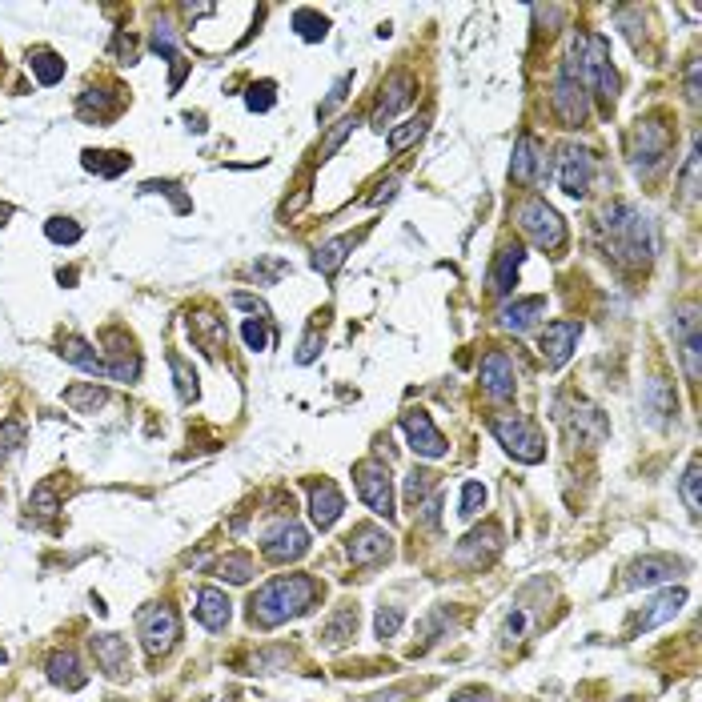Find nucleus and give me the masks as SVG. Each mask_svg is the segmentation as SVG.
I'll use <instances>...</instances> for the list:
<instances>
[{
    "mask_svg": "<svg viewBox=\"0 0 702 702\" xmlns=\"http://www.w3.org/2000/svg\"><path fill=\"white\" fill-rule=\"evenodd\" d=\"M317 598H321L317 578H309V574H277L249 598V618L257 626L273 630V626H281L289 618L309 614L317 606Z\"/></svg>",
    "mask_w": 702,
    "mask_h": 702,
    "instance_id": "1",
    "label": "nucleus"
},
{
    "mask_svg": "<svg viewBox=\"0 0 702 702\" xmlns=\"http://www.w3.org/2000/svg\"><path fill=\"white\" fill-rule=\"evenodd\" d=\"M602 229H606L610 257H614L618 265H630V269L650 265V257H654V249H658V237H654V221H650L642 209L618 201V205H610V209L602 213Z\"/></svg>",
    "mask_w": 702,
    "mask_h": 702,
    "instance_id": "2",
    "label": "nucleus"
},
{
    "mask_svg": "<svg viewBox=\"0 0 702 702\" xmlns=\"http://www.w3.org/2000/svg\"><path fill=\"white\" fill-rule=\"evenodd\" d=\"M566 65L578 73V81L586 85V93H594L602 101V109L610 113L614 101H618V73L610 65V41L602 33H590V37H578L566 53Z\"/></svg>",
    "mask_w": 702,
    "mask_h": 702,
    "instance_id": "3",
    "label": "nucleus"
},
{
    "mask_svg": "<svg viewBox=\"0 0 702 702\" xmlns=\"http://www.w3.org/2000/svg\"><path fill=\"white\" fill-rule=\"evenodd\" d=\"M490 434L502 442V450H506L510 458H518V462H526V466H534V462L546 458V438H542V430H538L530 418H522V414H498V418H490Z\"/></svg>",
    "mask_w": 702,
    "mask_h": 702,
    "instance_id": "4",
    "label": "nucleus"
},
{
    "mask_svg": "<svg viewBox=\"0 0 702 702\" xmlns=\"http://www.w3.org/2000/svg\"><path fill=\"white\" fill-rule=\"evenodd\" d=\"M514 221H518V229H522L538 249H546V253H558V249L566 245V225H562V217H558L542 197H522V201L514 205Z\"/></svg>",
    "mask_w": 702,
    "mask_h": 702,
    "instance_id": "5",
    "label": "nucleus"
},
{
    "mask_svg": "<svg viewBox=\"0 0 702 702\" xmlns=\"http://www.w3.org/2000/svg\"><path fill=\"white\" fill-rule=\"evenodd\" d=\"M137 630H141L145 654H149V658H161V654H169V650L177 646V638H181V618H177L173 606L153 602V606H145V610L137 614Z\"/></svg>",
    "mask_w": 702,
    "mask_h": 702,
    "instance_id": "6",
    "label": "nucleus"
},
{
    "mask_svg": "<svg viewBox=\"0 0 702 702\" xmlns=\"http://www.w3.org/2000/svg\"><path fill=\"white\" fill-rule=\"evenodd\" d=\"M354 482H358V494H362V502L378 514V518H386V522H394V482H390V466L386 462H378V458H366V462H358L354 466Z\"/></svg>",
    "mask_w": 702,
    "mask_h": 702,
    "instance_id": "7",
    "label": "nucleus"
},
{
    "mask_svg": "<svg viewBox=\"0 0 702 702\" xmlns=\"http://www.w3.org/2000/svg\"><path fill=\"white\" fill-rule=\"evenodd\" d=\"M666 153H670V125H662L658 117H646L638 121L634 137H630V161L638 173H654L666 165Z\"/></svg>",
    "mask_w": 702,
    "mask_h": 702,
    "instance_id": "8",
    "label": "nucleus"
},
{
    "mask_svg": "<svg viewBox=\"0 0 702 702\" xmlns=\"http://www.w3.org/2000/svg\"><path fill=\"white\" fill-rule=\"evenodd\" d=\"M550 105H554V117L562 121V129H582L586 125V117H590V93H586V85L578 81V73L570 65H562V73L554 81Z\"/></svg>",
    "mask_w": 702,
    "mask_h": 702,
    "instance_id": "9",
    "label": "nucleus"
},
{
    "mask_svg": "<svg viewBox=\"0 0 702 702\" xmlns=\"http://www.w3.org/2000/svg\"><path fill=\"white\" fill-rule=\"evenodd\" d=\"M558 422L582 442V446H598V442H606V434H610V426H606V418L590 406V402H578V398H562L558 406Z\"/></svg>",
    "mask_w": 702,
    "mask_h": 702,
    "instance_id": "10",
    "label": "nucleus"
},
{
    "mask_svg": "<svg viewBox=\"0 0 702 702\" xmlns=\"http://www.w3.org/2000/svg\"><path fill=\"white\" fill-rule=\"evenodd\" d=\"M309 550V534L293 522V518H281L277 526L265 530L261 538V554L273 562V566H285V562H297L301 554Z\"/></svg>",
    "mask_w": 702,
    "mask_h": 702,
    "instance_id": "11",
    "label": "nucleus"
},
{
    "mask_svg": "<svg viewBox=\"0 0 702 702\" xmlns=\"http://www.w3.org/2000/svg\"><path fill=\"white\" fill-rule=\"evenodd\" d=\"M498 550H502V526L486 522L482 530H474V534H466V538L458 542L454 562L466 566V570H482V566H490V562L498 558Z\"/></svg>",
    "mask_w": 702,
    "mask_h": 702,
    "instance_id": "12",
    "label": "nucleus"
},
{
    "mask_svg": "<svg viewBox=\"0 0 702 702\" xmlns=\"http://www.w3.org/2000/svg\"><path fill=\"white\" fill-rule=\"evenodd\" d=\"M402 430H406V438H410V446H414L418 458H446V454H450L442 430L434 426V418H430L426 410H410V414H402Z\"/></svg>",
    "mask_w": 702,
    "mask_h": 702,
    "instance_id": "13",
    "label": "nucleus"
},
{
    "mask_svg": "<svg viewBox=\"0 0 702 702\" xmlns=\"http://www.w3.org/2000/svg\"><path fill=\"white\" fill-rule=\"evenodd\" d=\"M578 337H582V325H578V321H550V325L542 329L538 345H542L546 370H562V366L570 362V354H574Z\"/></svg>",
    "mask_w": 702,
    "mask_h": 702,
    "instance_id": "14",
    "label": "nucleus"
},
{
    "mask_svg": "<svg viewBox=\"0 0 702 702\" xmlns=\"http://www.w3.org/2000/svg\"><path fill=\"white\" fill-rule=\"evenodd\" d=\"M590 181H594V153H590V149H574V145H566L562 157H558V185H562V193H570V197H586Z\"/></svg>",
    "mask_w": 702,
    "mask_h": 702,
    "instance_id": "15",
    "label": "nucleus"
},
{
    "mask_svg": "<svg viewBox=\"0 0 702 702\" xmlns=\"http://www.w3.org/2000/svg\"><path fill=\"white\" fill-rule=\"evenodd\" d=\"M349 546V562L354 566H378L382 558H390V534L386 530H378V526H354V534L345 538Z\"/></svg>",
    "mask_w": 702,
    "mask_h": 702,
    "instance_id": "16",
    "label": "nucleus"
},
{
    "mask_svg": "<svg viewBox=\"0 0 702 702\" xmlns=\"http://www.w3.org/2000/svg\"><path fill=\"white\" fill-rule=\"evenodd\" d=\"M414 89H418V85H414L410 73H394V77L382 85V101H378V109H374V129H378V133H386V125L414 101Z\"/></svg>",
    "mask_w": 702,
    "mask_h": 702,
    "instance_id": "17",
    "label": "nucleus"
},
{
    "mask_svg": "<svg viewBox=\"0 0 702 702\" xmlns=\"http://www.w3.org/2000/svg\"><path fill=\"white\" fill-rule=\"evenodd\" d=\"M514 390H518V382H514V362L502 354V349H494V354H486V362H482V394H486L490 402H510Z\"/></svg>",
    "mask_w": 702,
    "mask_h": 702,
    "instance_id": "18",
    "label": "nucleus"
},
{
    "mask_svg": "<svg viewBox=\"0 0 702 702\" xmlns=\"http://www.w3.org/2000/svg\"><path fill=\"white\" fill-rule=\"evenodd\" d=\"M678 570H682V562H678V558H666V554H646V558H638V562H630V566H626L622 586H626V590H638V586H658V582H670Z\"/></svg>",
    "mask_w": 702,
    "mask_h": 702,
    "instance_id": "19",
    "label": "nucleus"
},
{
    "mask_svg": "<svg viewBox=\"0 0 702 702\" xmlns=\"http://www.w3.org/2000/svg\"><path fill=\"white\" fill-rule=\"evenodd\" d=\"M89 646H93L97 666H101V670H105L113 682L129 678L133 662H129V642H125L121 634H97V638H89Z\"/></svg>",
    "mask_w": 702,
    "mask_h": 702,
    "instance_id": "20",
    "label": "nucleus"
},
{
    "mask_svg": "<svg viewBox=\"0 0 702 702\" xmlns=\"http://www.w3.org/2000/svg\"><path fill=\"white\" fill-rule=\"evenodd\" d=\"M542 141L534 137V133H522L518 137V145H514V161H510V181H518V185H534L538 181V173H542Z\"/></svg>",
    "mask_w": 702,
    "mask_h": 702,
    "instance_id": "21",
    "label": "nucleus"
},
{
    "mask_svg": "<svg viewBox=\"0 0 702 702\" xmlns=\"http://www.w3.org/2000/svg\"><path fill=\"white\" fill-rule=\"evenodd\" d=\"M341 510H345V498L333 482H313L309 486V518H313L317 530H329L341 518Z\"/></svg>",
    "mask_w": 702,
    "mask_h": 702,
    "instance_id": "22",
    "label": "nucleus"
},
{
    "mask_svg": "<svg viewBox=\"0 0 702 702\" xmlns=\"http://www.w3.org/2000/svg\"><path fill=\"white\" fill-rule=\"evenodd\" d=\"M682 602H686V590L682 586H670V590H662L634 622H630V630L634 634H646V630H654V626H662V622H670L678 610H682Z\"/></svg>",
    "mask_w": 702,
    "mask_h": 702,
    "instance_id": "23",
    "label": "nucleus"
},
{
    "mask_svg": "<svg viewBox=\"0 0 702 702\" xmlns=\"http://www.w3.org/2000/svg\"><path fill=\"white\" fill-rule=\"evenodd\" d=\"M193 614H197V622H201L205 630H225L229 618H233V602L225 598V590H217V586H201V590H197V606H193Z\"/></svg>",
    "mask_w": 702,
    "mask_h": 702,
    "instance_id": "24",
    "label": "nucleus"
},
{
    "mask_svg": "<svg viewBox=\"0 0 702 702\" xmlns=\"http://www.w3.org/2000/svg\"><path fill=\"white\" fill-rule=\"evenodd\" d=\"M189 337H193V345L201 349V354H209V358H217L221 349H225V321L221 317H213V313H189Z\"/></svg>",
    "mask_w": 702,
    "mask_h": 702,
    "instance_id": "25",
    "label": "nucleus"
},
{
    "mask_svg": "<svg viewBox=\"0 0 702 702\" xmlns=\"http://www.w3.org/2000/svg\"><path fill=\"white\" fill-rule=\"evenodd\" d=\"M45 670H49V682L61 686V690H81L89 682V674H85V666H81V658L73 650H53Z\"/></svg>",
    "mask_w": 702,
    "mask_h": 702,
    "instance_id": "26",
    "label": "nucleus"
},
{
    "mask_svg": "<svg viewBox=\"0 0 702 702\" xmlns=\"http://www.w3.org/2000/svg\"><path fill=\"white\" fill-rule=\"evenodd\" d=\"M57 354H61L65 362H73L77 370H85V374H93V378H105V382H109V362L97 354V349H93L89 341H81V337H65Z\"/></svg>",
    "mask_w": 702,
    "mask_h": 702,
    "instance_id": "27",
    "label": "nucleus"
},
{
    "mask_svg": "<svg viewBox=\"0 0 702 702\" xmlns=\"http://www.w3.org/2000/svg\"><path fill=\"white\" fill-rule=\"evenodd\" d=\"M542 313H546V297H518V301L502 305L498 321H502V329H510V333H526V329H534V321H538Z\"/></svg>",
    "mask_w": 702,
    "mask_h": 702,
    "instance_id": "28",
    "label": "nucleus"
},
{
    "mask_svg": "<svg viewBox=\"0 0 702 702\" xmlns=\"http://www.w3.org/2000/svg\"><path fill=\"white\" fill-rule=\"evenodd\" d=\"M678 329H682V362H686V378H690V386H698V309H694V305L682 309Z\"/></svg>",
    "mask_w": 702,
    "mask_h": 702,
    "instance_id": "29",
    "label": "nucleus"
},
{
    "mask_svg": "<svg viewBox=\"0 0 702 702\" xmlns=\"http://www.w3.org/2000/svg\"><path fill=\"white\" fill-rule=\"evenodd\" d=\"M77 109H81V117H97V121H113L121 109H125V97L121 93H113L109 97V89H85L81 93V101H77Z\"/></svg>",
    "mask_w": 702,
    "mask_h": 702,
    "instance_id": "30",
    "label": "nucleus"
},
{
    "mask_svg": "<svg viewBox=\"0 0 702 702\" xmlns=\"http://www.w3.org/2000/svg\"><path fill=\"white\" fill-rule=\"evenodd\" d=\"M522 249L518 245H506L502 253H498V261H494V273H490V285H494V293L498 297H510V289H514V281H518V269H522Z\"/></svg>",
    "mask_w": 702,
    "mask_h": 702,
    "instance_id": "31",
    "label": "nucleus"
},
{
    "mask_svg": "<svg viewBox=\"0 0 702 702\" xmlns=\"http://www.w3.org/2000/svg\"><path fill=\"white\" fill-rule=\"evenodd\" d=\"M105 402H109V390L97 386V382H81V386H69V390H65V406H69L73 414H97Z\"/></svg>",
    "mask_w": 702,
    "mask_h": 702,
    "instance_id": "32",
    "label": "nucleus"
},
{
    "mask_svg": "<svg viewBox=\"0 0 702 702\" xmlns=\"http://www.w3.org/2000/svg\"><path fill=\"white\" fill-rule=\"evenodd\" d=\"M81 165L89 169V173H97V177H121L125 169H129V153H109V149H85L81 153Z\"/></svg>",
    "mask_w": 702,
    "mask_h": 702,
    "instance_id": "33",
    "label": "nucleus"
},
{
    "mask_svg": "<svg viewBox=\"0 0 702 702\" xmlns=\"http://www.w3.org/2000/svg\"><path fill=\"white\" fill-rule=\"evenodd\" d=\"M354 245H358V237H333V241H325V245L313 253V269H317V273H325V277H329V273H337V269H341V261L349 257V249H354Z\"/></svg>",
    "mask_w": 702,
    "mask_h": 702,
    "instance_id": "34",
    "label": "nucleus"
},
{
    "mask_svg": "<svg viewBox=\"0 0 702 702\" xmlns=\"http://www.w3.org/2000/svg\"><path fill=\"white\" fill-rule=\"evenodd\" d=\"M354 634H358V610H354V606H345V610H337V614L325 622L321 642H325V646H345Z\"/></svg>",
    "mask_w": 702,
    "mask_h": 702,
    "instance_id": "35",
    "label": "nucleus"
},
{
    "mask_svg": "<svg viewBox=\"0 0 702 702\" xmlns=\"http://www.w3.org/2000/svg\"><path fill=\"white\" fill-rule=\"evenodd\" d=\"M29 69H33V77H37L41 85H57V81L65 77V61H61L53 49H33V53H29Z\"/></svg>",
    "mask_w": 702,
    "mask_h": 702,
    "instance_id": "36",
    "label": "nucleus"
},
{
    "mask_svg": "<svg viewBox=\"0 0 702 702\" xmlns=\"http://www.w3.org/2000/svg\"><path fill=\"white\" fill-rule=\"evenodd\" d=\"M293 29H297V37H301V41L317 45V41H325L329 21H325L317 9H297V13H293Z\"/></svg>",
    "mask_w": 702,
    "mask_h": 702,
    "instance_id": "37",
    "label": "nucleus"
},
{
    "mask_svg": "<svg viewBox=\"0 0 702 702\" xmlns=\"http://www.w3.org/2000/svg\"><path fill=\"white\" fill-rule=\"evenodd\" d=\"M646 410L654 414V422H666L670 414H674V394H670V386L662 382V378H650V386H646Z\"/></svg>",
    "mask_w": 702,
    "mask_h": 702,
    "instance_id": "38",
    "label": "nucleus"
},
{
    "mask_svg": "<svg viewBox=\"0 0 702 702\" xmlns=\"http://www.w3.org/2000/svg\"><path fill=\"white\" fill-rule=\"evenodd\" d=\"M213 574L225 578V582H233V586H245V582L253 578V558H249V554H225V558L213 566Z\"/></svg>",
    "mask_w": 702,
    "mask_h": 702,
    "instance_id": "39",
    "label": "nucleus"
},
{
    "mask_svg": "<svg viewBox=\"0 0 702 702\" xmlns=\"http://www.w3.org/2000/svg\"><path fill=\"white\" fill-rule=\"evenodd\" d=\"M426 125H430V113L410 117L402 129H390V153H406L414 141H422V137H426Z\"/></svg>",
    "mask_w": 702,
    "mask_h": 702,
    "instance_id": "40",
    "label": "nucleus"
},
{
    "mask_svg": "<svg viewBox=\"0 0 702 702\" xmlns=\"http://www.w3.org/2000/svg\"><path fill=\"white\" fill-rule=\"evenodd\" d=\"M698 486H702V462L690 458V466H686V474H682V482H678V494H682V502H686V510H690L694 518H698V510H702Z\"/></svg>",
    "mask_w": 702,
    "mask_h": 702,
    "instance_id": "41",
    "label": "nucleus"
},
{
    "mask_svg": "<svg viewBox=\"0 0 702 702\" xmlns=\"http://www.w3.org/2000/svg\"><path fill=\"white\" fill-rule=\"evenodd\" d=\"M169 370H173V382H177V398H181V402H193V398H197V374L185 366L181 354H169Z\"/></svg>",
    "mask_w": 702,
    "mask_h": 702,
    "instance_id": "42",
    "label": "nucleus"
},
{
    "mask_svg": "<svg viewBox=\"0 0 702 702\" xmlns=\"http://www.w3.org/2000/svg\"><path fill=\"white\" fill-rule=\"evenodd\" d=\"M21 446H25V422H17V418L0 422V466H5Z\"/></svg>",
    "mask_w": 702,
    "mask_h": 702,
    "instance_id": "43",
    "label": "nucleus"
},
{
    "mask_svg": "<svg viewBox=\"0 0 702 702\" xmlns=\"http://www.w3.org/2000/svg\"><path fill=\"white\" fill-rule=\"evenodd\" d=\"M45 237L57 241V245H77L81 241V225L69 221V217H53V221H45Z\"/></svg>",
    "mask_w": 702,
    "mask_h": 702,
    "instance_id": "44",
    "label": "nucleus"
},
{
    "mask_svg": "<svg viewBox=\"0 0 702 702\" xmlns=\"http://www.w3.org/2000/svg\"><path fill=\"white\" fill-rule=\"evenodd\" d=\"M434 486H438V478H434V474H426V470H414V474L406 478V502H410V506L426 502V498L434 494Z\"/></svg>",
    "mask_w": 702,
    "mask_h": 702,
    "instance_id": "45",
    "label": "nucleus"
},
{
    "mask_svg": "<svg viewBox=\"0 0 702 702\" xmlns=\"http://www.w3.org/2000/svg\"><path fill=\"white\" fill-rule=\"evenodd\" d=\"M354 125H358L354 117H341V121H337V125L329 129V137L321 141V153H317V157H321V161H329V157H333V153H337V149L345 145V137H349V133H354Z\"/></svg>",
    "mask_w": 702,
    "mask_h": 702,
    "instance_id": "46",
    "label": "nucleus"
},
{
    "mask_svg": "<svg viewBox=\"0 0 702 702\" xmlns=\"http://www.w3.org/2000/svg\"><path fill=\"white\" fill-rule=\"evenodd\" d=\"M482 506H486V486L482 482H466L462 486V518H478L482 514Z\"/></svg>",
    "mask_w": 702,
    "mask_h": 702,
    "instance_id": "47",
    "label": "nucleus"
},
{
    "mask_svg": "<svg viewBox=\"0 0 702 702\" xmlns=\"http://www.w3.org/2000/svg\"><path fill=\"white\" fill-rule=\"evenodd\" d=\"M273 89H277L273 81H261V85H253V89L245 93V105H249V113H269V109H273V101H277V97H273Z\"/></svg>",
    "mask_w": 702,
    "mask_h": 702,
    "instance_id": "48",
    "label": "nucleus"
},
{
    "mask_svg": "<svg viewBox=\"0 0 702 702\" xmlns=\"http://www.w3.org/2000/svg\"><path fill=\"white\" fill-rule=\"evenodd\" d=\"M402 618H406V614H402L398 606H382V610H378V618H374L378 638H394V634L402 630Z\"/></svg>",
    "mask_w": 702,
    "mask_h": 702,
    "instance_id": "49",
    "label": "nucleus"
},
{
    "mask_svg": "<svg viewBox=\"0 0 702 702\" xmlns=\"http://www.w3.org/2000/svg\"><path fill=\"white\" fill-rule=\"evenodd\" d=\"M349 89H354V73H341L337 81H333V89H329V97H325V105H321V117H329L345 97H349Z\"/></svg>",
    "mask_w": 702,
    "mask_h": 702,
    "instance_id": "50",
    "label": "nucleus"
},
{
    "mask_svg": "<svg viewBox=\"0 0 702 702\" xmlns=\"http://www.w3.org/2000/svg\"><path fill=\"white\" fill-rule=\"evenodd\" d=\"M177 189H181L177 181H149V185H141V193H165V197H173L177 213H189V209H193V201H189V197H181Z\"/></svg>",
    "mask_w": 702,
    "mask_h": 702,
    "instance_id": "51",
    "label": "nucleus"
},
{
    "mask_svg": "<svg viewBox=\"0 0 702 702\" xmlns=\"http://www.w3.org/2000/svg\"><path fill=\"white\" fill-rule=\"evenodd\" d=\"M241 337H245L249 349H265V345L273 341V333L265 329V321H245V325H241Z\"/></svg>",
    "mask_w": 702,
    "mask_h": 702,
    "instance_id": "52",
    "label": "nucleus"
},
{
    "mask_svg": "<svg viewBox=\"0 0 702 702\" xmlns=\"http://www.w3.org/2000/svg\"><path fill=\"white\" fill-rule=\"evenodd\" d=\"M229 301H233L237 309H249V313H253L257 321H269V305H265L261 297H253V293H233Z\"/></svg>",
    "mask_w": 702,
    "mask_h": 702,
    "instance_id": "53",
    "label": "nucleus"
},
{
    "mask_svg": "<svg viewBox=\"0 0 702 702\" xmlns=\"http://www.w3.org/2000/svg\"><path fill=\"white\" fill-rule=\"evenodd\" d=\"M321 345H325V341H321V333H317V329H309V333H305V341H301V349H297V366H309V362L321 354Z\"/></svg>",
    "mask_w": 702,
    "mask_h": 702,
    "instance_id": "54",
    "label": "nucleus"
},
{
    "mask_svg": "<svg viewBox=\"0 0 702 702\" xmlns=\"http://www.w3.org/2000/svg\"><path fill=\"white\" fill-rule=\"evenodd\" d=\"M682 193H686V197H698V149H690V157H686V169H682Z\"/></svg>",
    "mask_w": 702,
    "mask_h": 702,
    "instance_id": "55",
    "label": "nucleus"
},
{
    "mask_svg": "<svg viewBox=\"0 0 702 702\" xmlns=\"http://www.w3.org/2000/svg\"><path fill=\"white\" fill-rule=\"evenodd\" d=\"M33 510H41V514H57V494H53V482H45L37 494H33V502H29Z\"/></svg>",
    "mask_w": 702,
    "mask_h": 702,
    "instance_id": "56",
    "label": "nucleus"
},
{
    "mask_svg": "<svg viewBox=\"0 0 702 702\" xmlns=\"http://www.w3.org/2000/svg\"><path fill=\"white\" fill-rule=\"evenodd\" d=\"M285 269H289L285 261H257V265H253V277H257V281H277Z\"/></svg>",
    "mask_w": 702,
    "mask_h": 702,
    "instance_id": "57",
    "label": "nucleus"
},
{
    "mask_svg": "<svg viewBox=\"0 0 702 702\" xmlns=\"http://www.w3.org/2000/svg\"><path fill=\"white\" fill-rule=\"evenodd\" d=\"M398 185H402L398 177H390V181H382V185H378V193H370V197H366V205H382V201H390V197L398 193Z\"/></svg>",
    "mask_w": 702,
    "mask_h": 702,
    "instance_id": "58",
    "label": "nucleus"
},
{
    "mask_svg": "<svg viewBox=\"0 0 702 702\" xmlns=\"http://www.w3.org/2000/svg\"><path fill=\"white\" fill-rule=\"evenodd\" d=\"M686 97L690 105H698V61H690V73H686Z\"/></svg>",
    "mask_w": 702,
    "mask_h": 702,
    "instance_id": "59",
    "label": "nucleus"
},
{
    "mask_svg": "<svg viewBox=\"0 0 702 702\" xmlns=\"http://www.w3.org/2000/svg\"><path fill=\"white\" fill-rule=\"evenodd\" d=\"M438 506H442V502H438V494L422 502V522H426V526H438Z\"/></svg>",
    "mask_w": 702,
    "mask_h": 702,
    "instance_id": "60",
    "label": "nucleus"
},
{
    "mask_svg": "<svg viewBox=\"0 0 702 702\" xmlns=\"http://www.w3.org/2000/svg\"><path fill=\"white\" fill-rule=\"evenodd\" d=\"M454 702H494L490 694H478V690H470V694H458Z\"/></svg>",
    "mask_w": 702,
    "mask_h": 702,
    "instance_id": "61",
    "label": "nucleus"
},
{
    "mask_svg": "<svg viewBox=\"0 0 702 702\" xmlns=\"http://www.w3.org/2000/svg\"><path fill=\"white\" fill-rule=\"evenodd\" d=\"M5 217H13V205H0V225H5Z\"/></svg>",
    "mask_w": 702,
    "mask_h": 702,
    "instance_id": "62",
    "label": "nucleus"
},
{
    "mask_svg": "<svg viewBox=\"0 0 702 702\" xmlns=\"http://www.w3.org/2000/svg\"><path fill=\"white\" fill-rule=\"evenodd\" d=\"M378 702H402V698H398V694H394V698H378Z\"/></svg>",
    "mask_w": 702,
    "mask_h": 702,
    "instance_id": "63",
    "label": "nucleus"
},
{
    "mask_svg": "<svg viewBox=\"0 0 702 702\" xmlns=\"http://www.w3.org/2000/svg\"><path fill=\"white\" fill-rule=\"evenodd\" d=\"M622 702H638V698H622Z\"/></svg>",
    "mask_w": 702,
    "mask_h": 702,
    "instance_id": "64",
    "label": "nucleus"
}]
</instances>
